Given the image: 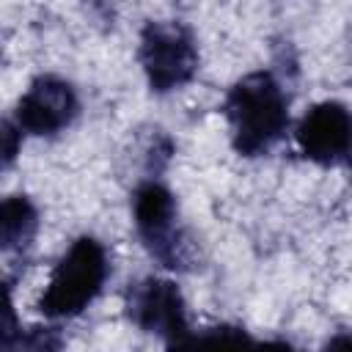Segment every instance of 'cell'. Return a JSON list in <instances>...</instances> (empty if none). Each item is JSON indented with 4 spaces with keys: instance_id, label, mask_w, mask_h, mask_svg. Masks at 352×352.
<instances>
[{
    "instance_id": "6da1fadb",
    "label": "cell",
    "mask_w": 352,
    "mask_h": 352,
    "mask_svg": "<svg viewBox=\"0 0 352 352\" xmlns=\"http://www.w3.org/2000/svg\"><path fill=\"white\" fill-rule=\"evenodd\" d=\"M226 118L239 154L258 157L270 151L289 124L283 88L270 72H253L242 77L226 96Z\"/></svg>"
},
{
    "instance_id": "7a4b0ae2",
    "label": "cell",
    "mask_w": 352,
    "mask_h": 352,
    "mask_svg": "<svg viewBox=\"0 0 352 352\" xmlns=\"http://www.w3.org/2000/svg\"><path fill=\"white\" fill-rule=\"evenodd\" d=\"M104 278H107L104 248L94 236H80L55 264L50 283L38 300L41 314L52 319L82 314L102 292Z\"/></svg>"
},
{
    "instance_id": "3957f363",
    "label": "cell",
    "mask_w": 352,
    "mask_h": 352,
    "mask_svg": "<svg viewBox=\"0 0 352 352\" xmlns=\"http://www.w3.org/2000/svg\"><path fill=\"white\" fill-rule=\"evenodd\" d=\"M140 66L157 94L187 85L198 72V50L179 22H148L140 33Z\"/></svg>"
},
{
    "instance_id": "277c9868",
    "label": "cell",
    "mask_w": 352,
    "mask_h": 352,
    "mask_svg": "<svg viewBox=\"0 0 352 352\" xmlns=\"http://www.w3.org/2000/svg\"><path fill=\"white\" fill-rule=\"evenodd\" d=\"M129 319L154 336H162L168 344H187V311L176 283L165 278H146L129 289Z\"/></svg>"
},
{
    "instance_id": "5b68a950",
    "label": "cell",
    "mask_w": 352,
    "mask_h": 352,
    "mask_svg": "<svg viewBox=\"0 0 352 352\" xmlns=\"http://www.w3.org/2000/svg\"><path fill=\"white\" fill-rule=\"evenodd\" d=\"M135 226L146 248L165 264L179 267L182 261V239L176 228V201L170 190L160 182H143L132 198Z\"/></svg>"
},
{
    "instance_id": "8992f818",
    "label": "cell",
    "mask_w": 352,
    "mask_h": 352,
    "mask_svg": "<svg viewBox=\"0 0 352 352\" xmlns=\"http://www.w3.org/2000/svg\"><path fill=\"white\" fill-rule=\"evenodd\" d=\"M74 88L52 74L36 77L16 104V126L28 135H55L77 116Z\"/></svg>"
},
{
    "instance_id": "52a82bcc",
    "label": "cell",
    "mask_w": 352,
    "mask_h": 352,
    "mask_svg": "<svg viewBox=\"0 0 352 352\" xmlns=\"http://www.w3.org/2000/svg\"><path fill=\"white\" fill-rule=\"evenodd\" d=\"M294 138L305 160L330 165L349 151L352 113L341 102H319L300 118Z\"/></svg>"
},
{
    "instance_id": "ba28073f",
    "label": "cell",
    "mask_w": 352,
    "mask_h": 352,
    "mask_svg": "<svg viewBox=\"0 0 352 352\" xmlns=\"http://www.w3.org/2000/svg\"><path fill=\"white\" fill-rule=\"evenodd\" d=\"M36 226H38V214L25 195H11L3 201V206H0V239H3L6 250L28 245L36 234Z\"/></svg>"
},
{
    "instance_id": "9c48e42d",
    "label": "cell",
    "mask_w": 352,
    "mask_h": 352,
    "mask_svg": "<svg viewBox=\"0 0 352 352\" xmlns=\"http://www.w3.org/2000/svg\"><path fill=\"white\" fill-rule=\"evenodd\" d=\"M3 129H6V132H3V138H6V148H3V154H6V165H8V162L14 160V151H16V143H14V138H16V129H19V126L14 129L11 124H6Z\"/></svg>"
},
{
    "instance_id": "30bf717a",
    "label": "cell",
    "mask_w": 352,
    "mask_h": 352,
    "mask_svg": "<svg viewBox=\"0 0 352 352\" xmlns=\"http://www.w3.org/2000/svg\"><path fill=\"white\" fill-rule=\"evenodd\" d=\"M352 346V338H336V341H330V346Z\"/></svg>"
},
{
    "instance_id": "8fae6325",
    "label": "cell",
    "mask_w": 352,
    "mask_h": 352,
    "mask_svg": "<svg viewBox=\"0 0 352 352\" xmlns=\"http://www.w3.org/2000/svg\"><path fill=\"white\" fill-rule=\"evenodd\" d=\"M346 160H349V165H352V140H349V151H346Z\"/></svg>"
}]
</instances>
